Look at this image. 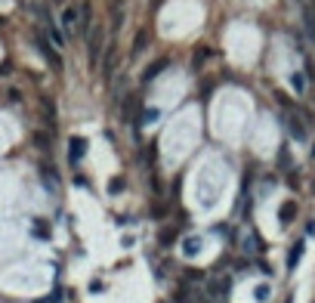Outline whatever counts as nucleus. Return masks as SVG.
<instances>
[{
    "label": "nucleus",
    "instance_id": "7ed1b4c3",
    "mask_svg": "<svg viewBox=\"0 0 315 303\" xmlns=\"http://www.w3.org/2000/svg\"><path fill=\"white\" fill-rule=\"evenodd\" d=\"M78 25H81V6H65L62 22H59L62 34L65 37H74V34H78Z\"/></svg>",
    "mask_w": 315,
    "mask_h": 303
},
{
    "label": "nucleus",
    "instance_id": "f3484780",
    "mask_svg": "<svg viewBox=\"0 0 315 303\" xmlns=\"http://www.w3.org/2000/svg\"><path fill=\"white\" fill-rule=\"evenodd\" d=\"M34 146H37L40 152H50V146H53V139H50L44 130H37V133H34Z\"/></svg>",
    "mask_w": 315,
    "mask_h": 303
},
{
    "label": "nucleus",
    "instance_id": "9d476101",
    "mask_svg": "<svg viewBox=\"0 0 315 303\" xmlns=\"http://www.w3.org/2000/svg\"><path fill=\"white\" fill-rule=\"evenodd\" d=\"M136 112H139V99L136 96H127L124 99V121H130L136 127Z\"/></svg>",
    "mask_w": 315,
    "mask_h": 303
},
{
    "label": "nucleus",
    "instance_id": "dca6fc26",
    "mask_svg": "<svg viewBox=\"0 0 315 303\" xmlns=\"http://www.w3.org/2000/svg\"><path fill=\"white\" fill-rule=\"evenodd\" d=\"M291 87H294L300 96L306 93V74H303V71H294V74H291Z\"/></svg>",
    "mask_w": 315,
    "mask_h": 303
},
{
    "label": "nucleus",
    "instance_id": "4be33fe9",
    "mask_svg": "<svg viewBox=\"0 0 315 303\" xmlns=\"http://www.w3.org/2000/svg\"><path fill=\"white\" fill-rule=\"evenodd\" d=\"M185 279H189V282H201L204 272H195V269H189V272H185Z\"/></svg>",
    "mask_w": 315,
    "mask_h": 303
},
{
    "label": "nucleus",
    "instance_id": "412c9836",
    "mask_svg": "<svg viewBox=\"0 0 315 303\" xmlns=\"http://www.w3.org/2000/svg\"><path fill=\"white\" fill-rule=\"evenodd\" d=\"M6 99H10V102H22V93H19V90H6Z\"/></svg>",
    "mask_w": 315,
    "mask_h": 303
},
{
    "label": "nucleus",
    "instance_id": "5701e85b",
    "mask_svg": "<svg viewBox=\"0 0 315 303\" xmlns=\"http://www.w3.org/2000/svg\"><path fill=\"white\" fill-rule=\"evenodd\" d=\"M278 164H282V167L291 164V155H287V149H282V155H278Z\"/></svg>",
    "mask_w": 315,
    "mask_h": 303
},
{
    "label": "nucleus",
    "instance_id": "20e7f679",
    "mask_svg": "<svg viewBox=\"0 0 315 303\" xmlns=\"http://www.w3.org/2000/svg\"><path fill=\"white\" fill-rule=\"evenodd\" d=\"M284 124H287V133H291V136L297 139V142H306L309 139V130H306V121L297 112H287L284 115Z\"/></svg>",
    "mask_w": 315,
    "mask_h": 303
},
{
    "label": "nucleus",
    "instance_id": "39448f33",
    "mask_svg": "<svg viewBox=\"0 0 315 303\" xmlns=\"http://www.w3.org/2000/svg\"><path fill=\"white\" fill-rule=\"evenodd\" d=\"M149 44H151V31L139 28V31H136V37H133V47H130V59H139L149 50Z\"/></svg>",
    "mask_w": 315,
    "mask_h": 303
},
{
    "label": "nucleus",
    "instance_id": "0eeeda50",
    "mask_svg": "<svg viewBox=\"0 0 315 303\" xmlns=\"http://www.w3.org/2000/svg\"><path fill=\"white\" fill-rule=\"evenodd\" d=\"M115 53H117V47L115 44H108L105 47V53H102V81H112V74H115Z\"/></svg>",
    "mask_w": 315,
    "mask_h": 303
},
{
    "label": "nucleus",
    "instance_id": "a211bd4d",
    "mask_svg": "<svg viewBox=\"0 0 315 303\" xmlns=\"http://www.w3.org/2000/svg\"><path fill=\"white\" fill-rule=\"evenodd\" d=\"M124 176H112V180H108V195H117V192H124Z\"/></svg>",
    "mask_w": 315,
    "mask_h": 303
},
{
    "label": "nucleus",
    "instance_id": "1a4fd4ad",
    "mask_svg": "<svg viewBox=\"0 0 315 303\" xmlns=\"http://www.w3.org/2000/svg\"><path fill=\"white\" fill-rule=\"evenodd\" d=\"M167 68H170V59H167V56H164V59H155V62H151L149 68L142 71V84H151L161 71H167Z\"/></svg>",
    "mask_w": 315,
    "mask_h": 303
},
{
    "label": "nucleus",
    "instance_id": "f8f14e48",
    "mask_svg": "<svg viewBox=\"0 0 315 303\" xmlns=\"http://www.w3.org/2000/svg\"><path fill=\"white\" fill-rule=\"evenodd\" d=\"M244 251H248V254H260V251H263V238H260L257 232L244 235Z\"/></svg>",
    "mask_w": 315,
    "mask_h": 303
},
{
    "label": "nucleus",
    "instance_id": "c85d7f7f",
    "mask_svg": "<svg viewBox=\"0 0 315 303\" xmlns=\"http://www.w3.org/2000/svg\"><path fill=\"white\" fill-rule=\"evenodd\" d=\"M53 3H65V0H53Z\"/></svg>",
    "mask_w": 315,
    "mask_h": 303
},
{
    "label": "nucleus",
    "instance_id": "9b49d317",
    "mask_svg": "<svg viewBox=\"0 0 315 303\" xmlns=\"http://www.w3.org/2000/svg\"><path fill=\"white\" fill-rule=\"evenodd\" d=\"M297 217V201H284L282 210H278V220H282V226H291Z\"/></svg>",
    "mask_w": 315,
    "mask_h": 303
},
{
    "label": "nucleus",
    "instance_id": "f257e3e1",
    "mask_svg": "<svg viewBox=\"0 0 315 303\" xmlns=\"http://www.w3.org/2000/svg\"><path fill=\"white\" fill-rule=\"evenodd\" d=\"M31 40H34V47H37V53L44 56V62H50V68H53V71H62V68H65V65H62V56H59V47L50 44V40L40 34L37 28L31 31Z\"/></svg>",
    "mask_w": 315,
    "mask_h": 303
},
{
    "label": "nucleus",
    "instance_id": "a878e982",
    "mask_svg": "<svg viewBox=\"0 0 315 303\" xmlns=\"http://www.w3.org/2000/svg\"><path fill=\"white\" fill-rule=\"evenodd\" d=\"M173 238H176V232H164V235H161V241H164V248H167V245H170Z\"/></svg>",
    "mask_w": 315,
    "mask_h": 303
},
{
    "label": "nucleus",
    "instance_id": "cd10ccee",
    "mask_svg": "<svg viewBox=\"0 0 315 303\" xmlns=\"http://www.w3.org/2000/svg\"><path fill=\"white\" fill-rule=\"evenodd\" d=\"M297 3H309V0H297Z\"/></svg>",
    "mask_w": 315,
    "mask_h": 303
},
{
    "label": "nucleus",
    "instance_id": "393cba45",
    "mask_svg": "<svg viewBox=\"0 0 315 303\" xmlns=\"http://www.w3.org/2000/svg\"><path fill=\"white\" fill-rule=\"evenodd\" d=\"M121 6H124V0H108V10L112 13H121Z\"/></svg>",
    "mask_w": 315,
    "mask_h": 303
},
{
    "label": "nucleus",
    "instance_id": "aec40b11",
    "mask_svg": "<svg viewBox=\"0 0 315 303\" xmlns=\"http://www.w3.org/2000/svg\"><path fill=\"white\" fill-rule=\"evenodd\" d=\"M34 235H37V238H47V235H50L47 223H34Z\"/></svg>",
    "mask_w": 315,
    "mask_h": 303
},
{
    "label": "nucleus",
    "instance_id": "4468645a",
    "mask_svg": "<svg viewBox=\"0 0 315 303\" xmlns=\"http://www.w3.org/2000/svg\"><path fill=\"white\" fill-rule=\"evenodd\" d=\"M214 56V50H207V47H201V50H195V56H192V68H204V62Z\"/></svg>",
    "mask_w": 315,
    "mask_h": 303
},
{
    "label": "nucleus",
    "instance_id": "f03ea898",
    "mask_svg": "<svg viewBox=\"0 0 315 303\" xmlns=\"http://www.w3.org/2000/svg\"><path fill=\"white\" fill-rule=\"evenodd\" d=\"M87 50H90V65L96 68L102 53H105V28L102 25H93V31L87 34Z\"/></svg>",
    "mask_w": 315,
    "mask_h": 303
},
{
    "label": "nucleus",
    "instance_id": "b1692460",
    "mask_svg": "<svg viewBox=\"0 0 315 303\" xmlns=\"http://www.w3.org/2000/svg\"><path fill=\"white\" fill-rule=\"evenodd\" d=\"M257 300H269V288H266V285H260V288H257Z\"/></svg>",
    "mask_w": 315,
    "mask_h": 303
},
{
    "label": "nucleus",
    "instance_id": "ddd939ff",
    "mask_svg": "<svg viewBox=\"0 0 315 303\" xmlns=\"http://www.w3.org/2000/svg\"><path fill=\"white\" fill-rule=\"evenodd\" d=\"M303 251H306L303 241H297V245L291 248V254H287V272H294V269H297V263H300V257H303Z\"/></svg>",
    "mask_w": 315,
    "mask_h": 303
},
{
    "label": "nucleus",
    "instance_id": "bb28decb",
    "mask_svg": "<svg viewBox=\"0 0 315 303\" xmlns=\"http://www.w3.org/2000/svg\"><path fill=\"white\" fill-rule=\"evenodd\" d=\"M176 303H192V300H189V291H185V288L180 291V297H176Z\"/></svg>",
    "mask_w": 315,
    "mask_h": 303
},
{
    "label": "nucleus",
    "instance_id": "6ab92c4d",
    "mask_svg": "<svg viewBox=\"0 0 315 303\" xmlns=\"http://www.w3.org/2000/svg\"><path fill=\"white\" fill-rule=\"evenodd\" d=\"M40 108H44V115L50 118V121L56 118V105H53V99H40Z\"/></svg>",
    "mask_w": 315,
    "mask_h": 303
},
{
    "label": "nucleus",
    "instance_id": "6e6552de",
    "mask_svg": "<svg viewBox=\"0 0 315 303\" xmlns=\"http://www.w3.org/2000/svg\"><path fill=\"white\" fill-rule=\"evenodd\" d=\"M83 152H87V139H83V136H71V142H68V161L81 164Z\"/></svg>",
    "mask_w": 315,
    "mask_h": 303
},
{
    "label": "nucleus",
    "instance_id": "423d86ee",
    "mask_svg": "<svg viewBox=\"0 0 315 303\" xmlns=\"http://www.w3.org/2000/svg\"><path fill=\"white\" fill-rule=\"evenodd\" d=\"M81 6V25H78V37H87L90 31H93V3L90 0H83V3H78Z\"/></svg>",
    "mask_w": 315,
    "mask_h": 303
},
{
    "label": "nucleus",
    "instance_id": "2eb2a0df",
    "mask_svg": "<svg viewBox=\"0 0 315 303\" xmlns=\"http://www.w3.org/2000/svg\"><path fill=\"white\" fill-rule=\"evenodd\" d=\"M198 251H201V238H195V235H192V238L182 241V254H185V257H195Z\"/></svg>",
    "mask_w": 315,
    "mask_h": 303
}]
</instances>
